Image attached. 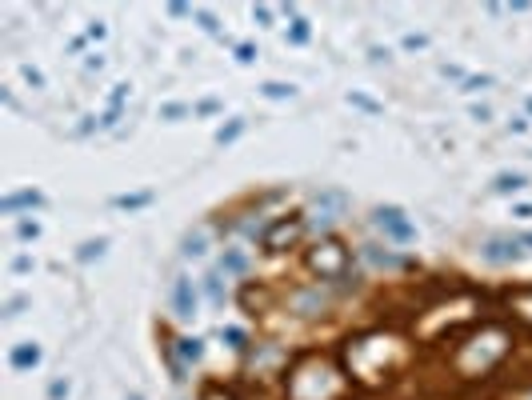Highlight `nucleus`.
Here are the masks:
<instances>
[{
  "label": "nucleus",
  "mask_w": 532,
  "mask_h": 400,
  "mask_svg": "<svg viewBox=\"0 0 532 400\" xmlns=\"http://www.w3.org/2000/svg\"><path fill=\"white\" fill-rule=\"evenodd\" d=\"M180 344V356H185V360H201V340H177Z\"/></svg>",
  "instance_id": "obj_10"
},
{
  "label": "nucleus",
  "mask_w": 532,
  "mask_h": 400,
  "mask_svg": "<svg viewBox=\"0 0 532 400\" xmlns=\"http://www.w3.org/2000/svg\"><path fill=\"white\" fill-rule=\"evenodd\" d=\"M265 96H273V100H284V96H292V84H276V80H268V84H265Z\"/></svg>",
  "instance_id": "obj_11"
},
{
  "label": "nucleus",
  "mask_w": 532,
  "mask_h": 400,
  "mask_svg": "<svg viewBox=\"0 0 532 400\" xmlns=\"http://www.w3.org/2000/svg\"><path fill=\"white\" fill-rule=\"evenodd\" d=\"M65 392H68V384H65V380H57V384H52V388H49V396H52V400H60V396H65Z\"/></svg>",
  "instance_id": "obj_22"
},
{
  "label": "nucleus",
  "mask_w": 532,
  "mask_h": 400,
  "mask_svg": "<svg viewBox=\"0 0 532 400\" xmlns=\"http://www.w3.org/2000/svg\"><path fill=\"white\" fill-rule=\"evenodd\" d=\"M185 252H188V256H201V252H204V232H196V236L185 240Z\"/></svg>",
  "instance_id": "obj_12"
},
{
  "label": "nucleus",
  "mask_w": 532,
  "mask_h": 400,
  "mask_svg": "<svg viewBox=\"0 0 532 400\" xmlns=\"http://www.w3.org/2000/svg\"><path fill=\"white\" fill-rule=\"evenodd\" d=\"M100 248H105V244H100V240H97V244H84L76 256H81V260H92V256H100Z\"/></svg>",
  "instance_id": "obj_17"
},
{
  "label": "nucleus",
  "mask_w": 532,
  "mask_h": 400,
  "mask_svg": "<svg viewBox=\"0 0 532 400\" xmlns=\"http://www.w3.org/2000/svg\"><path fill=\"white\" fill-rule=\"evenodd\" d=\"M241 128H244L241 120H233L228 128H220V132H217V140H220V144H225V140H236V136H241Z\"/></svg>",
  "instance_id": "obj_14"
},
{
  "label": "nucleus",
  "mask_w": 532,
  "mask_h": 400,
  "mask_svg": "<svg viewBox=\"0 0 532 400\" xmlns=\"http://www.w3.org/2000/svg\"><path fill=\"white\" fill-rule=\"evenodd\" d=\"M172 304H177V316L180 320H193L196 316V292H193V284H188L185 276L172 284Z\"/></svg>",
  "instance_id": "obj_4"
},
{
  "label": "nucleus",
  "mask_w": 532,
  "mask_h": 400,
  "mask_svg": "<svg viewBox=\"0 0 532 400\" xmlns=\"http://www.w3.org/2000/svg\"><path fill=\"white\" fill-rule=\"evenodd\" d=\"M524 244H532V232H528V236H524Z\"/></svg>",
  "instance_id": "obj_27"
},
{
  "label": "nucleus",
  "mask_w": 532,
  "mask_h": 400,
  "mask_svg": "<svg viewBox=\"0 0 532 400\" xmlns=\"http://www.w3.org/2000/svg\"><path fill=\"white\" fill-rule=\"evenodd\" d=\"M41 204H44L41 192H12V196L0 200V208H4V212H17V208H41Z\"/></svg>",
  "instance_id": "obj_5"
},
{
  "label": "nucleus",
  "mask_w": 532,
  "mask_h": 400,
  "mask_svg": "<svg viewBox=\"0 0 532 400\" xmlns=\"http://www.w3.org/2000/svg\"><path fill=\"white\" fill-rule=\"evenodd\" d=\"M220 268H228V272H244V256H241V252H228L225 260H220Z\"/></svg>",
  "instance_id": "obj_13"
},
{
  "label": "nucleus",
  "mask_w": 532,
  "mask_h": 400,
  "mask_svg": "<svg viewBox=\"0 0 532 400\" xmlns=\"http://www.w3.org/2000/svg\"><path fill=\"white\" fill-rule=\"evenodd\" d=\"M20 308H25V300H9V308H4V316H17Z\"/></svg>",
  "instance_id": "obj_25"
},
{
  "label": "nucleus",
  "mask_w": 532,
  "mask_h": 400,
  "mask_svg": "<svg viewBox=\"0 0 532 400\" xmlns=\"http://www.w3.org/2000/svg\"><path fill=\"white\" fill-rule=\"evenodd\" d=\"M12 268H17V272H28V268H33V260H28V256H17V260H12Z\"/></svg>",
  "instance_id": "obj_23"
},
{
  "label": "nucleus",
  "mask_w": 532,
  "mask_h": 400,
  "mask_svg": "<svg viewBox=\"0 0 532 400\" xmlns=\"http://www.w3.org/2000/svg\"><path fill=\"white\" fill-rule=\"evenodd\" d=\"M308 40V20H292V44H305Z\"/></svg>",
  "instance_id": "obj_15"
},
{
  "label": "nucleus",
  "mask_w": 532,
  "mask_h": 400,
  "mask_svg": "<svg viewBox=\"0 0 532 400\" xmlns=\"http://www.w3.org/2000/svg\"><path fill=\"white\" fill-rule=\"evenodd\" d=\"M524 240H488L484 244V260L488 264H508V260H520L524 256Z\"/></svg>",
  "instance_id": "obj_3"
},
{
  "label": "nucleus",
  "mask_w": 532,
  "mask_h": 400,
  "mask_svg": "<svg viewBox=\"0 0 532 400\" xmlns=\"http://www.w3.org/2000/svg\"><path fill=\"white\" fill-rule=\"evenodd\" d=\"M252 56H257V52H252V44H241V48H236V60H244V64H249Z\"/></svg>",
  "instance_id": "obj_20"
},
{
  "label": "nucleus",
  "mask_w": 532,
  "mask_h": 400,
  "mask_svg": "<svg viewBox=\"0 0 532 400\" xmlns=\"http://www.w3.org/2000/svg\"><path fill=\"white\" fill-rule=\"evenodd\" d=\"M185 112H188L185 104H164V108H161V116H169V120H172V116H185Z\"/></svg>",
  "instance_id": "obj_18"
},
{
  "label": "nucleus",
  "mask_w": 532,
  "mask_h": 400,
  "mask_svg": "<svg viewBox=\"0 0 532 400\" xmlns=\"http://www.w3.org/2000/svg\"><path fill=\"white\" fill-rule=\"evenodd\" d=\"M209 296H212V300H225V292H220L217 280H209Z\"/></svg>",
  "instance_id": "obj_24"
},
{
  "label": "nucleus",
  "mask_w": 532,
  "mask_h": 400,
  "mask_svg": "<svg viewBox=\"0 0 532 400\" xmlns=\"http://www.w3.org/2000/svg\"><path fill=\"white\" fill-rule=\"evenodd\" d=\"M332 208H345V192H324V196H316V220L329 224L332 220Z\"/></svg>",
  "instance_id": "obj_6"
},
{
  "label": "nucleus",
  "mask_w": 532,
  "mask_h": 400,
  "mask_svg": "<svg viewBox=\"0 0 532 400\" xmlns=\"http://www.w3.org/2000/svg\"><path fill=\"white\" fill-rule=\"evenodd\" d=\"M129 400H145V396H140V392H132V396H129Z\"/></svg>",
  "instance_id": "obj_26"
},
{
  "label": "nucleus",
  "mask_w": 532,
  "mask_h": 400,
  "mask_svg": "<svg viewBox=\"0 0 532 400\" xmlns=\"http://www.w3.org/2000/svg\"><path fill=\"white\" fill-rule=\"evenodd\" d=\"M20 236H25V240H36V236H41V228H36L33 220H20Z\"/></svg>",
  "instance_id": "obj_16"
},
{
  "label": "nucleus",
  "mask_w": 532,
  "mask_h": 400,
  "mask_svg": "<svg viewBox=\"0 0 532 400\" xmlns=\"http://www.w3.org/2000/svg\"><path fill=\"white\" fill-rule=\"evenodd\" d=\"M300 228H305V220H300V216H284V220H276L273 228L265 232V248H284V244H292V240L300 236Z\"/></svg>",
  "instance_id": "obj_2"
},
{
  "label": "nucleus",
  "mask_w": 532,
  "mask_h": 400,
  "mask_svg": "<svg viewBox=\"0 0 532 400\" xmlns=\"http://www.w3.org/2000/svg\"><path fill=\"white\" fill-rule=\"evenodd\" d=\"M377 224H380V228H385L393 240H401V244H409V240L417 236V228L404 220L401 208H377Z\"/></svg>",
  "instance_id": "obj_1"
},
{
  "label": "nucleus",
  "mask_w": 532,
  "mask_h": 400,
  "mask_svg": "<svg viewBox=\"0 0 532 400\" xmlns=\"http://www.w3.org/2000/svg\"><path fill=\"white\" fill-rule=\"evenodd\" d=\"M153 200V192H137V196H116V208H140Z\"/></svg>",
  "instance_id": "obj_9"
},
{
  "label": "nucleus",
  "mask_w": 532,
  "mask_h": 400,
  "mask_svg": "<svg viewBox=\"0 0 532 400\" xmlns=\"http://www.w3.org/2000/svg\"><path fill=\"white\" fill-rule=\"evenodd\" d=\"M25 76H28V80H33V84H36V88H41V84H44V76H41V72H36V68H33V64H25Z\"/></svg>",
  "instance_id": "obj_21"
},
{
  "label": "nucleus",
  "mask_w": 532,
  "mask_h": 400,
  "mask_svg": "<svg viewBox=\"0 0 532 400\" xmlns=\"http://www.w3.org/2000/svg\"><path fill=\"white\" fill-rule=\"evenodd\" d=\"M512 188H524V176H520V172H504V176H496V192H512Z\"/></svg>",
  "instance_id": "obj_8"
},
{
  "label": "nucleus",
  "mask_w": 532,
  "mask_h": 400,
  "mask_svg": "<svg viewBox=\"0 0 532 400\" xmlns=\"http://www.w3.org/2000/svg\"><path fill=\"white\" fill-rule=\"evenodd\" d=\"M12 368H36L41 364V348L36 344H20V348H12Z\"/></svg>",
  "instance_id": "obj_7"
},
{
  "label": "nucleus",
  "mask_w": 532,
  "mask_h": 400,
  "mask_svg": "<svg viewBox=\"0 0 532 400\" xmlns=\"http://www.w3.org/2000/svg\"><path fill=\"white\" fill-rule=\"evenodd\" d=\"M225 336L236 344V348H241V344H244V332H241V328H225Z\"/></svg>",
  "instance_id": "obj_19"
}]
</instances>
